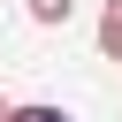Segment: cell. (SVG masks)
Here are the masks:
<instances>
[{
  "instance_id": "cell-2",
  "label": "cell",
  "mask_w": 122,
  "mask_h": 122,
  "mask_svg": "<svg viewBox=\"0 0 122 122\" xmlns=\"http://www.w3.org/2000/svg\"><path fill=\"white\" fill-rule=\"evenodd\" d=\"M23 8H30V23H46V30H53V23H69V15H76V0H23Z\"/></svg>"
},
{
  "instance_id": "cell-1",
  "label": "cell",
  "mask_w": 122,
  "mask_h": 122,
  "mask_svg": "<svg viewBox=\"0 0 122 122\" xmlns=\"http://www.w3.org/2000/svg\"><path fill=\"white\" fill-rule=\"evenodd\" d=\"M99 53L122 61V0H107V15H99Z\"/></svg>"
},
{
  "instance_id": "cell-4",
  "label": "cell",
  "mask_w": 122,
  "mask_h": 122,
  "mask_svg": "<svg viewBox=\"0 0 122 122\" xmlns=\"http://www.w3.org/2000/svg\"><path fill=\"white\" fill-rule=\"evenodd\" d=\"M8 114H15V107H8V99H0V122H8Z\"/></svg>"
},
{
  "instance_id": "cell-3",
  "label": "cell",
  "mask_w": 122,
  "mask_h": 122,
  "mask_svg": "<svg viewBox=\"0 0 122 122\" xmlns=\"http://www.w3.org/2000/svg\"><path fill=\"white\" fill-rule=\"evenodd\" d=\"M8 122H76V114H61V107H15Z\"/></svg>"
}]
</instances>
